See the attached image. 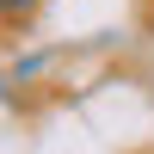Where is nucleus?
<instances>
[{"label": "nucleus", "instance_id": "f257e3e1", "mask_svg": "<svg viewBox=\"0 0 154 154\" xmlns=\"http://www.w3.org/2000/svg\"><path fill=\"white\" fill-rule=\"evenodd\" d=\"M25 6H31V0H0V12H25Z\"/></svg>", "mask_w": 154, "mask_h": 154}]
</instances>
